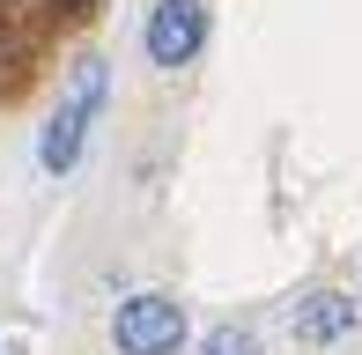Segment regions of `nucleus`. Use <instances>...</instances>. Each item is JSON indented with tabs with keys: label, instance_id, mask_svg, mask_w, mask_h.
<instances>
[{
	"label": "nucleus",
	"instance_id": "1",
	"mask_svg": "<svg viewBox=\"0 0 362 355\" xmlns=\"http://www.w3.org/2000/svg\"><path fill=\"white\" fill-rule=\"evenodd\" d=\"M104 89H111L104 59H81V67H74V82H67V96H59V111L45 119V141H37V163L52 170V178L81 163V141H89L96 111H104Z\"/></svg>",
	"mask_w": 362,
	"mask_h": 355
},
{
	"label": "nucleus",
	"instance_id": "2",
	"mask_svg": "<svg viewBox=\"0 0 362 355\" xmlns=\"http://www.w3.org/2000/svg\"><path fill=\"white\" fill-rule=\"evenodd\" d=\"M111 341H119V355H177V341H185V303L141 289V296H126L111 311Z\"/></svg>",
	"mask_w": 362,
	"mask_h": 355
},
{
	"label": "nucleus",
	"instance_id": "3",
	"mask_svg": "<svg viewBox=\"0 0 362 355\" xmlns=\"http://www.w3.org/2000/svg\"><path fill=\"white\" fill-rule=\"evenodd\" d=\"M200 45H207V8L200 0H156V15H148V59L156 67H192Z\"/></svg>",
	"mask_w": 362,
	"mask_h": 355
},
{
	"label": "nucleus",
	"instance_id": "4",
	"mask_svg": "<svg viewBox=\"0 0 362 355\" xmlns=\"http://www.w3.org/2000/svg\"><path fill=\"white\" fill-rule=\"evenodd\" d=\"M288 333H296L303 348H325V341H340V333H355V296L318 289V296L288 303Z\"/></svg>",
	"mask_w": 362,
	"mask_h": 355
},
{
	"label": "nucleus",
	"instance_id": "5",
	"mask_svg": "<svg viewBox=\"0 0 362 355\" xmlns=\"http://www.w3.org/2000/svg\"><path fill=\"white\" fill-rule=\"evenodd\" d=\"M200 355H259V333L252 326H215L200 341Z\"/></svg>",
	"mask_w": 362,
	"mask_h": 355
},
{
	"label": "nucleus",
	"instance_id": "6",
	"mask_svg": "<svg viewBox=\"0 0 362 355\" xmlns=\"http://www.w3.org/2000/svg\"><path fill=\"white\" fill-rule=\"evenodd\" d=\"M52 8H59V15H89L96 0H52Z\"/></svg>",
	"mask_w": 362,
	"mask_h": 355
}]
</instances>
